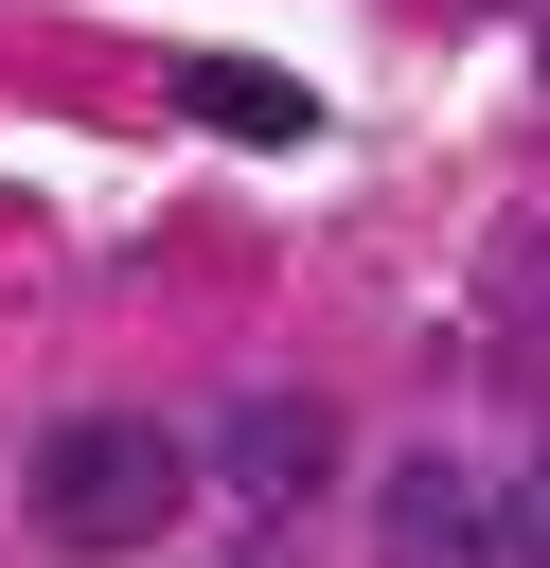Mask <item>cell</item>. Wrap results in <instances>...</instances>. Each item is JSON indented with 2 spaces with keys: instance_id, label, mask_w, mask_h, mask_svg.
Returning a JSON list of instances; mask_svg holds the SVG:
<instances>
[{
  "instance_id": "5",
  "label": "cell",
  "mask_w": 550,
  "mask_h": 568,
  "mask_svg": "<svg viewBox=\"0 0 550 568\" xmlns=\"http://www.w3.org/2000/svg\"><path fill=\"white\" fill-rule=\"evenodd\" d=\"M532 532H550V479H532Z\"/></svg>"
},
{
  "instance_id": "4",
  "label": "cell",
  "mask_w": 550,
  "mask_h": 568,
  "mask_svg": "<svg viewBox=\"0 0 550 568\" xmlns=\"http://www.w3.org/2000/svg\"><path fill=\"white\" fill-rule=\"evenodd\" d=\"M177 106L231 124V142H302V124H319V106H302L284 71H248V53H177Z\"/></svg>"
},
{
  "instance_id": "1",
  "label": "cell",
  "mask_w": 550,
  "mask_h": 568,
  "mask_svg": "<svg viewBox=\"0 0 550 568\" xmlns=\"http://www.w3.org/2000/svg\"><path fill=\"white\" fill-rule=\"evenodd\" d=\"M18 497H35V532H53V550H160V532H177V497H195V462H177L142 408H53V426H35V462H18Z\"/></svg>"
},
{
  "instance_id": "2",
  "label": "cell",
  "mask_w": 550,
  "mask_h": 568,
  "mask_svg": "<svg viewBox=\"0 0 550 568\" xmlns=\"http://www.w3.org/2000/svg\"><path fill=\"white\" fill-rule=\"evenodd\" d=\"M213 479L266 497V515L319 497V479H337V408H319V390H248V408H213Z\"/></svg>"
},
{
  "instance_id": "3",
  "label": "cell",
  "mask_w": 550,
  "mask_h": 568,
  "mask_svg": "<svg viewBox=\"0 0 550 568\" xmlns=\"http://www.w3.org/2000/svg\"><path fill=\"white\" fill-rule=\"evenodd\" d=\"M373 532H390V568H497V497H479L461 462H408Z\"/></svg>"
}]
</instances>
